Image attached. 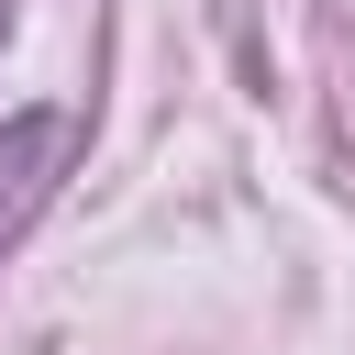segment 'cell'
Listing matches in <instances>:
<instances>
[{
  "label": "cell",
  "instance_id": "1",
  "mask_svg": "<svg viewBox=\"0 0 355 355\" xmlns=\"http://www.w3.org/2000/svg\"><path fill=\"white\" fill-rule=\"evenodd\" d=\"M67 155H78V122H67V111H11V122H0V244L55 200Z\"/></svg>",
  "mask_w": 355,
  "mask_h": 355
},
{
  "label": "cell",
  "instance_id": "2",
  "mask_svg": "<svg viewBox=\"0 0 355 355\" xmlns=\"http://www.w3.org/2000/svg\"><path fill=\"white\" fill-rule=\"evenodd\" d=\"M0 11H11V0H0Z\"/></svg>",
  "mask_w": 355,
  "mask_h": 355
}]
</instances>
